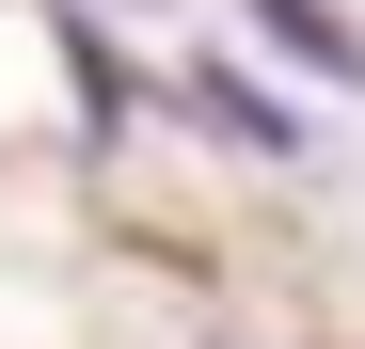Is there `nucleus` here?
Listing matches in <instances>:
<instances>
[{
	"mask_svg": "<svg viewBox=\"0 0 365 349\" xmlns=\"http://www.w3.org/2000/svg\"><path fill=\"white\" fill-rule=\"evenodd\" d=\"M48 16H64V64H80V111H96V143H111V127L143 111V80L111 64V48H96V16H80V0H48Z\"/></svg>",
	"mask_w": 365,
	"mask_h": 349,
	"instance_id": "obj_3",
	"label": "nucleus"
},
{
	"mask_svg": "<svg viewBox=\"0 0 365 349\" xmlns=\"http://www.w3.org/2000/svg\"><path fill=\"white\" fill-rule=\"evenodd\" d=\"M175 111H191L207 143H238V159H318V127H302L255 64H222V48H207V64H175Z\"/></svg>",
	"mask_w": 365,
	"mask_h": 349,
	"instance_id": "obj_1",
	"label": "nucleus"
},
{
	"mask_svg": "<svg viewBox=\"0 0 365 349\" xmlns=\"http://www.w3.org/2000/svg\"><path fill=\"white\" fill-rule=\"evenodd\" d=\"M128 16H143V0H128Z\"/></svg>",
	"mask_w": 365,
	"mask_h": 349,
	"instance_id": "obj_4",
	"label": "nucleus"
},
{
	"mask_svg": "<svg viewBox=\"0 0 365 349\" xmlns=\"http://www.w3.org/2000/svg\"><path fill=\"white\" fill-rule=\"evenodd\" d=\"M238 16H255L302 80H349V95H365V16H349V0H238Z\"/></svg>",
	"mask_w": 365,
	"mask_h": 349,
	"instance_id": "obj_2",
	"label": "nucleus"
}]
</instances>
